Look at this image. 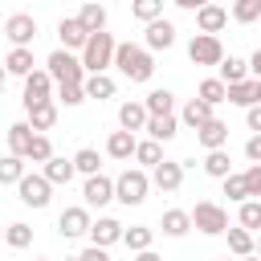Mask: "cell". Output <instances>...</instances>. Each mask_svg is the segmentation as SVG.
I'll return each instance as SVG.
<instances>
[{
  "mask_svg": "<svg viewBox=\"0 0 261 261\" xmlns=\"http://www.w3.org/2000/svg\"><path fill=\"white\" fill-rule=\"evenodd\" d=\"M114 65L126 82H151L155 73V57L147 45H135V41H118V53H114Z\"/></svg>",
  "mask_w": 261,
  "mask_h": 261,
  "instance_id": "cell-1",
  "label": "cell"
},
{
  "mask_svg": "<svg viewBox=\"0 0 261 261\" xmlns=\"http://www.w3.org/2000/svg\"><path fill=\"white\" fill-rule=\"evenodd\" d=\"M45 69L53 73V82L57 86H86V77H90V69L82 65V57H73L69 49H53L49 53V61H45Z\"/></svg>",
  "mask_w": 261,
  "mask_h": 261,
  "instance_id": "cell-2",
  "label": "cell"
},
{
  "mask_svg": "<svg viewBox=\"0 0 261 261\" xmlns=\"http://www.w3.org/2000/svg\"><path fill=\"white\" fill-rule=\"evenodd\" d=\"M151 188H155V184H151V175H147L143 167H126V171L114 179V196H118V204H126V208L143 204Z\"/></svg>",
  "mask_w": 261,
  "mask_h": 261,
  "instance_id": "cell-3",
  "label": "cell"
},
{
  "mask_svg": "<svg viewBox=\"0 0 261 261\" xmlns=\"http://www.w3.org/2000/svg\"><path fill=\"white\" fill-rule=\"evenodd\" d=\"M114 53H118V41H114L110 33H94L90 45L82 49V65H86L90 73H106V69L114 65Z\"/></svg>",
  "mask_w": 261,
  "mask_h": 261,
  "instance_id": "cell-4",
  "label": "cell"
},
{
  "mask_svg": "<svg viewBox=\"0 0 261 261\" xmlns=\"http://www.w3.org/2000/svg\"><path fill=\"white\" fill-rule=\"evenodd\" d=\"M192 224L204 232V237H224L232 224H228V212L216 204V200H196L192 208Z\"/></svg>",
  "mask_w": 261,
  "mask_h": 261,
  "instance_id": "cell-5",
  "label": "cell"
},
{
  "mask_svg": "<svg viewBox=\"0 0 261 261\" xmlns=\"http://www.w3.org/2000/svg\"><path fill=\"white\" fill-rule=\"evenodd\" d=\"M188 61H192V65H216V69H220V61H224V45H220V37H212V33H196V37L188 41Z\"/></svg>",
  "mask_w": 261,
  "mask_h": 261,
  "instance_id": "cell-6",
  "label": "cell"
},
{
  "mask_svg": "<svg viewBox=\"0 0 261 261\" xmlns=\"http://www.w3.org/2000/svg\"><path fill=\"white\" fill-rule=\"evenodd\" d=\"M90 228H94V216H90L86 204H69V208H61V216H57V232H61L65 241L86 237Z\"/></svg>",
  "mask_w": 261,
  "mask_h": 261,
  "instance_id": "cell-7",
  "label": "cell"
},
{
  "mask_svg": "<svg viewBox=\"0 0 261 261\" xmlns=\"http://www.w3.org/2000/svg\"><path fill=\"white\" fill-rule=\"evenodd\" d=\"M4 37L12 41V49H33V37H37V16L33 12H12L4 20Z\"/></svg>",
  "mask_w": 261,
  "mask_h": 261,
  "instance_id": "cell-8",
  "label": "cell"
},
{
  "mask_svg": "<svg viewBox=\"0 0 261 261\" xmlns=\"http://www.w3.org/2000/svg\"><path fill=\"white\" fill-rule=\"evenodd\" d=\"M16 192H20V204H29V208H45L49 196H53V184L45 179V171H29V175L16 184Z\"/></svg>",
  "mask_w": 261,
  "mask_h": 261,
  "instance_id": "cell-9",
  "label": "cell"
},
{
  "mask_svg": "<svg viewBox=\"0 0 261 261\" xmlns=\"http://www.w3.org/2000/svg\"><path fill=\"white\" fill-rule=\"evenodd\" d=\"M90 37H94V33H90L77 16H61V20H57V41H61V49H69V53L77 49V53H82V49L90 45Z\"/></svg>",
  "mask_w": 261,
  "mask_h": 261,
  "instance_id": "cell-10",
  "label": "cell"
},
{
  "mask_svg": "<svg viewBox=\"0 0 261 261\" xmlns=\"http://www.w3.org/2000/svg\"><path fill=\"white\" fill-rule=\"evenodd\" d=\"M175 33H179V29H175L167 16H159V20H151V24L143 29V45H147L151 53H167V49L175 45Z\"/></svg>",
  "mask_w": 261,
  "mask_h": 261,
  "instance_id": "cell-11",
  "label": "cell"
},
{
  "mask_svg": "<svg viewBox=\"0 0 261 261\" xmlns=\"http://www.w3.org/2000/svg\"><path fill=\"white\" fill-rule=\"evenodd\" d=\"M110 200H118V196H114V179H110V175H102V171H98V175H90V179H86V188H82V204H86V208H106Z\"/></svg>",
  "mask_w": 261,
  "mask_h": 261,
  "instance_id": "cell-12",
  "label": "cell"
},
{
  "mask_svg": "<svg viewBox=\"0 0 261 261\" xmlns=\"http://www.w3.org/2000/svg\"><path fill=\"white\" fill-rule=\"evenodd\" d=\"M53 86H57V82H53L49 69H33V73L24 77V110L37 106V102H49V98H53Z\"/></svg>",
  "mask_w": 261,
  "mask_h": 261,
  "instance_id": "cell-13",
  "label": "cell"
},
{
  "mask_svg": "<svg viewBox=\"0 0 261 261\" xmlns=\"http://www.w3.org/2000/svg\"><path fill=\"white\" fill-rule=\"evenodd\" d=\"M184 171H188V167H184V159H163V163L151 171V184H155L159 192H167V196H171V192H179Z\"/></svg>",
  "mask_w": 261,
  "mask_h": 261,
  "instance_id": "cell-14",
  "label": "cell"
},
{
  "mask_svg": "<svg viewBox=\"0 0 261 261\" xmlns=\"http://www.w3.org/2000/svg\"><path fill=\"white\" fill-rule=\"evenodd\" d=\"M122 237H126V228H122L114 216H98V220H94V228H90V245H102V249L118 245Z\"/></svg>",
  "mask_w": 261,
  "mask_h": 261,
  "instance_id": "cell-15",
  "label": "cell"
},
{
  "mask_svg": "<svg viewBox=\"0 0 261 261\" xmlns=\"http://www.w3.org/2000/svg\"><path fill=\"white\" fill-rule=\"evenodd\" d=\"M147 122H151L147 102H122L118 106V126L122 130H147Z\"/></svg>",
  "mask_w": 261,
  "mask_h": 261,
  "instance_id": "cell-16",
  "label": "cell"
},
{
  "mask_svg": "<svg viewBox=\"0 0 261 261\" xmlns=\"http://www.w3.org/2000/svg\"><path fill=\"white\" fill-rule=\"evenodd\" d=\"M196 143H200L204 151H224V143H228V122H220V118L204 122V126L196 130Z\"/></svg>",
  "mask_w": 261,
  "mask_h": 261,
  "instance_id": "cell-17",
  "label": "cell"
},
{
  "mask_svg": "<svg viewBox=\"0 0 261 261\" xmlns=\"http://www.w3.org/2000/svg\"><path fill=\"white\" fill-rule=\"evenodd\" d=\"M33 139H37V130H33L29 122H12V126H8V155H20V159H29V151H33Z\"/></svg>",
  "mask_w": 261,
  "mask_h": 261,
  "instance_id": "cell-18",
  "label": "cell"
},
{
  "mask_svg": "<svg viewBox=\"0 0 261 261\" xmlns=\"http://www.w3.org/2000/svg\"><path fill=\"white\" fill-rule=\"evenodd\" d=\"M135 151H139L135 130H110V139H106V155L110 159H135Z\"/></svg>",
  "mask_w": 261,
  "mask_h": 261,
  "instance_id": "cell-19",
  "label": "cell"
},
{
  "mask_svg": "<svg viewBox=\"0 0 261 261\" xmlns=\"http://www.w3.org/2000/svg\"><path fill=\"white\" fill-rule=\"evenodd\" d=\"M159 228H163V237H188L196 224H192V212H184V208H167V212L159 216Z\"/></svg>",
  "mask_w": 261,
  "mask_h": 261,
  "instance_id": "cell-20",
  "label": "cell"
},
{
  "mask_svg": "<svg viewBox=\"0 0 261 261\" xmlns=\"http://www.w3.org/2000/svg\"><path fill=\"white\" fill-rule=\"evenodd\" d=\"M228 102L232 106H257L261 102V77H245V82H237V86H228Z\"/></svg>",
  "mask_w": 261,
  "mask_h": 261,
  "instance_id": "cell-21",
  "label": "cell"
},
{
  "mask_svg": "<svg viewBox=\"0 0 261 261\" xmlns=\"http://www.w3.org/2000/svg\"><path fill=\"white\" fill-rule=\"evenodd\" d=\"M228 16H232L228 8H220V4H208V8H200V12H196V29H200V33H212V37H216V33H220V29L228 24Z\"/></svg>",
  "mask_w": 261,
  "mask_h": 261,
  "instance_id": "cell-22",
  "label": "cell"
},
{
  "mask_svg": "<svg viewBox=\"0 0 261 261\" xmlns=\"http://www.w3.org/2000/svg\"><path fill=\"white\" fill-rule=\"evenodd\" d=\"M53 122H57V98H49V102H37V106H29V126H33L37 135L53 130Z\"/></svg>",
  "mask_w": 261,
  "mask_h": 261,
  "instance_id": "cell-23",
  "label": "cell"
},
{
  "mask_svg": "<svg viewBox=\"0 0 261 261\" xmlns=\"http://www.w3.org/2000/svg\"><path fill=\"white\" fill-rule=\"evenodd\" d=\"M179 135V118L175 114H151V122H147V139H155V143H171Z\"/></svg>",
  "mask_w": 261,
  "mask_h": 261,
  "instance_id": "cell-24",
  "label": "cell"
},
{
  "mask_svg": "<svg viewBox=\"0 0 261 261\" xmlns=\"http://www.w3.org/2000/svg\"><path fill=\"white\" fill-rule=\"evenodd\" d=\"M41 171H45V179H49L53 188H61V184H69V179L77 175V167H73V159H65V155H53V159H49V163H45Z\"/></svg>",
  "mask_w": 261,
  "mask_h": 261,
  "instance_id": "cell-25",
  "label": "cell"
},
{
  "mask_svg": "<svg viewBox=\"0 0 261 261\" xmlns=\"http://www.w3.org/2000/svg\"><path fill=\"white\" fill-rule=\"evenodd\" d=\"M114 94H118V82H114L110 73H90V77H86V98L106 102V98H114Z\"/></svg>",
  "mask_w": 261,
  "mask_h": 261,
  "instance_id": "cell-26",
  "label": "cell"
},
{
  "mask_svg": "<svg viewBox=\"0 0 261 261\" xmlns=\"http://www.w3.org/2000/svg\"><path fill=\"white\" fill-rule=\"evenodd\" d=\"M212 110H216V106H208V102H204V98H192V102H188V106H184V114H179V118H184V122H188V126H192V130H200V126H204V122H212V118H216V114H212Z\"/></svg>",
  "mask_w": 261,
  "mask_h": 261,
  "instance_id": "cell-27",
  "label": "cell"
},
{
  "mask_svg": "<svg viewBox=\"0 0 261 261\" xmlns=\"http://www.w3.org/2000/svg\"><path fill=\"white\" fill-rule=\"evenodd\" d=\"M224 237H228V253H237V257H253V253H257V237H253L249 228L237 224V228H228Z\"/></svg>",
  "mask_w": 261,
  "mask_h": 261,
  "instance_id": "cell-28",
  "label": "cell"
},
{
  "mask_svg": "<svg viewBox=\"0 0 261 261\" xmlns=\"http://www.w3.org/2000/svg\"><path fill=\"white\" fill-rule=\"evenodd\" d=\"M4 69H8L12 77H29V73H33V49H8Z\"/></svg>",
  "mask_w": 261,
  "mask_h": 261,
  "instance_id": "cell-29",
  "label": "cell"
},
{
  "mask_svg": "<svg viewBox=\"0 0 261 261\" xmlns=\"http://www.w3.org/2000/svg\"><path fill=\"white\" fill-rule=\"evenodd\" d=\"M196 98H204L208 106H220V102H228V82H220V77H204L200 90H196Z\"/></svg>",
  "mask_w": 261,
  "mask_h": 261,
  "instance_id": "cell-30",
  "label": "cell"
},
{
  "mask_svg": "<svg viewBox=\"0 0 261 261\" xmlns=\"http://www.w3.org/2000/svg\"><path fill=\"white\" fill-rule=\"evenodd\" d=\"M135 159H139V167L147 171H155L159 163H163V143H155V139H139V151H135Z\"/></svg>",
  "mask_w": 261,
  "mask_h": 261,
  "instance_id": "cell-31",
  "label": "cell"
},
{
  "mask_svg": "<svg viewBox=\"0 0 261 261\" xmlns=\"http://www.w3.org/2000/svg\"><path fill=\"white\" fill-rule=\"evenodd\" d=\"M204 175H212V179H228V175H232V159H228V151H208V155H204Z\"/></svg>",
  "mask_w": 261,
  "mask_h": 261,
  "instance_id": "cell-32",
  "label": "cell"
},
{
  "mask_svg": "<svg viewBox=\"0 0 261 261\" xmlns=\"http://www.w3.org/2000/svg\"><path fill=\"white\" fill-rule=\"evenodd\" d=\"M151 241H155V228H147V224H130L126 237H122V245H126L130 253H147Z\"/></svg>",
  "mask_w": 261,
  "mask_h": 261,
  "instance_id": "cell-33",
  "label": "cell"
},
{
  "mask_svg": "<svg viewBox=\"0 0 261 261\" xmlns=\"http://www.w3.org/2000/svg\"><path fill=\"white\" fill-rule=\"evenodd\" d=\"M77 20L90 29V33H106V8L98 4V0H90V4H82V12H77Z\"/></svg>",
  "mask_w": 261,
  "mask_h": 261,
  "instance_id": "cell-34",
  "label": "cell"
},
{
  "mask_svg": "<svg viewBox=\"0 0 261 261\" xmlns=\"http://www.w3.org/2000/svg\"><path fill=\"white\" fill-rule=\"evenodd\" d=\"M245 77H253L249 73V61H241V57H224L220 61V82H228V86H237V82H245Z\"/></svg>",
  "mask_w": 261,
  "mask_h": 261,
  "instance_id": "cell-35",
  "label": "cell"
},
{
  "mask_svg": "<svg viewBox=\"0 0 261 261\" xmlns=\"http://www.w3.org/2000/svg\"><path fill=\"white\" fill-rule=\"evenodd\" d=\"M224 196H228L232 204H245V200H253V192H249V175H245V171H232V175L224 179Z\"/></svg>",
  "mask_w": 261,
  "mask_h": 261,
  "instance_id": "cell-36",
  "label": "cell"
},
{
  "mask_svg": "<svg viewBox=\"0 0 261 261\" xmlns=\"http://www.w3.org/2000/svg\"><path fill=\"white\" fill-rule=\"evenodd\" d=\"M232 20L237 24H261V0H232Z\"/></svg>",
  "mask_w": 261,
  "mask_h": 261,
  "instance_id": "cell-37",
  "label": "cell"
},
{
  "mask_svg": "<svg viewBox=\"0 0 261 261\" xmlns=\"http://www.w3.org/2000/svg\"><path fill=\"white\" fill-rule=\"evenodd\" d=\"M143 102H147L151 114H175V94H171V90H151Z\"/></svg>",
  "mask_w": 261,
  "mask_h": 261,
  "instance_id": "cell-38",
  "label": "cell"
},
{
  "mask_svg": "<svg viewBox=\"0 0 261 261\" xmlns=\"http://www.w3.org/2000/svg\"><path fill=\"white\" fill-rule=\"evenodd\" d=\"M130 16L143 20V24H151V20L163 16V0H130Z\"/></svg>",
  "mask_w": 261,
  "mask_h": 261,
  "instance_id": "cell-39",
  "label": "cell"
},
{
  "mask_svg": "<svg viewBox=\"0 0 261 261\" xmlns=\"http://www.w3.org/2000/svg\"><path fill=\"white\" fill-rule=\"evenodd\" d=\"M73 167H77V171L90 179V175H98V167H102V155H98L94 147H82V151L73 155Z\"/></svg>",
  "mask_w": 261,
  "mask_h": 261,
  "instance_id": "cell-40",
  "label": "cell"
},
{
  "mask_svg": "<svg viewBox=\"0 0 261 261\" xmlns=\"http://www.w3.org/2000/svg\"><path fill=\"white\" fill-rule=\"evenodd\" d=\"M24 175H29V171H24V159H20V155H8V159L0 163V184H12V188H16Z\"/></svg>",
  "mask_w": 261,
  "mask_h": 261,
  "instance_id": "cell-41",
  "label": "cell"
},
{
  "mask_svg": "<svg viewBox=\"0 0 261 261\" xmlns=\"http://www.w3.org/2000/svg\"><path fill=\"white\" fill-rule=\"evenodd\" d=\"M237 220H241V228L261 232V200H245V204H241V212H237Z\"/></svg>",
  "mask_w": 261,
  "mask_h": 261,
  "instance_id": "cell-42",
  "label": "cell"
},
{
  "mask_svg": "<svg viewBox=\"0 0 261 261\" xmlns=\"http://www.w3.org/2000/svg\"><path fill=\"white\" fill-rule=\"evenodd\" d=\"M4 241H8V249H29V245H33V228L20 224V220H12L8 232H4Z\"/></svg>",
  "mask_w": 261,
  "mask_h": 261,
  "instance_id": "cell-43",
  "label": "cell"
},
{
  "mask_svg": "<svg viewBox=\"0 0 261 261\" xmlns=\"http://www.w3.org/2000/svg\"><path fill=\"white\" fill-rule=\"evenodd\" d=\"M86 102V86H57V106H82Z\"/></svg>",
  "mask_w": 261,
  "mask_h": 261,
  "instance_id": "cell-44",
  "label": "cell"
},
{
  "mask_svg": "<svg viewBox=\"0 0 261 261\" xmlns=\"http://www.w3.org/2000/svg\"><path fill=\"white\" fill-rule=\"evenodd\" d=\"M29 159H33V163H41V167L53 159V143H49V135H37V139H33V151H29Z\"/></svg>",
  "mask_w": 261,
  "mask_h": 261,
  "instance_id": "cell-45",
  "label": "cell"
},
{
  "mask_svg": "<svg viewBox=\"0 0 261 261\" xmlns=\"http://www.w3.org/2000/svg\"><path fill=\"white\" fill-rule=\"evenodd\" d=\"M77 257H82V261H110V253H106L102 245H86V249H82Z\"/></svg>",
  "mask_w": 261,
  "mask_h": 261,
  "instance_id": "cell-46",
  "label": "cell"
},
{
  "mask_svg": "<svg viewBox=\"0 0 261 261\" xmlns=\"http://www.w3.org/2000/svg\"><path fill=\"white\" fill-rule=\"evenodd\" d=\"M245 159H249V163H261V135H249V143H245Z\"/></svg>",
  "mask_w": 261,
  "mask_h": 261,
  "instance_id": "cell-47",
  "label": "cell"
},
{
  "mask_svg": "<svg viewBox=\"0 0 261 261\" xmlns=\"http://www.w3.org/2000/svg\"><path fill=\"white\" fill-rule=\"evenodd\" d=\"M245 122H249V130H253V135H261V102L245 110Z\"/></svg>",
  "mask_w": 261,
  "mask_h": 261,
  "instance_id": "cell-48",
  "label": "cell"
},
{
  "mask_svg": "<svg viewBox=\"0 0 261 261\" xmlns=\"http://www.w3.org/2000/svg\"><path fill=\"white\" fill-rule=\"evenodd\" d=\"M245 175H249V192H253V196H261V163H249V171H245Z\"/></svg>",
  "mask_w": 261,
  "mask_h": 261,
  "instance_id": "cell-49",
  "label": "cell"
},
{
  "mask_svg": "<svg viewBox=\"0 0 261 261\" xmlns=\"http://www.w3.org/2000/svg\"><path fill=\"white\" fill-rule=\"evenodd\" d=\"M175 8H184V12H200V8H208L212 0H171Z\"/></svg>",
  "mask_w": 261,
  "mask_h": 261,
  "instance_id": "cell-50",
  "label": "cell"
},
{
  "mask_svg": "<svg viewBox=\"0 0 261 261\" xmlns=\"http://www.w3.org/2000/svg\"><path fill=\"white\" fill-rule=\"evenodd\" d=\"M249 73H253V77H261V45H257V49H253V57H249Z\"/></svg>",
  "mask_w": 261,
  "mask_h": 261,
  "instance_id": "cell-51",
  "label": "cell"
},
{
  "mask_svg": "<svg viewBox=\"0 0 261 261\" xmlns=\"http://www.w3.org/2000/svg\"><path fill=\"white\" fill-rule=\"evenodd\" d=\"M135 261H163V257H159V253H155V249H147V253H139V257H135Z\"/></svg>",
  "mask_w": 261,
  "mask_h": 261,
  "instance_id": "cell-52",
  "label": "cell"
},
{
  "mask_svg": "<svg viewBox=\"0 0 261 261\" xmlns=\"http://www.w3.org/2000/svg\"><path fill=\"white\" fill-rule=\"evenodd\" d=\"M241 261H261V257H257V253H253V257H241Z\"/></svg>",
  "mask_w": 261,
  "mask_h": 261,
  "instance_id": "cell-53",
  "label": "cell"
},
{
  "mask_svg": "<svg viewBox=\"0 0 261 261\" xmlns=\"http://www.w3.org/2000/svg\"><path fill=\"white\" fill-rule=\"evenodd\" d=\"M257 257H261V237H257Z\"/></svg>",
  "mask_w": 261,
  "mask_h": 261,
  "instance_id": "cell-54",
  "label": "cell"
},
{
  "mask_svg": "<svg viewBox=\"0 0 261 261\" xmlns=\"http://www.w3.org/2000/svg\"><path fill=\"white\" fill-rule=\"evenodd\" d=\"M65 261H82V257H65Z\"/></svg>",
  "mask_w": 261,
  "mask_h": 261,
  "instance_id": "cell-55",
  "label": "cell"
},
{
  "mask_svg": "<svg viewBox=\"0 0 261 261\" xmlns=\"http://www.w3.org/2000/svg\"><path fill=\"white\" fill-rule=\"evenodd\" d=\"M33 261H49V257H33Z\"/></svg>",
  "mask_w": 261,
  "mask_h": 261,
  "instance_id": "cell-56",
  "label": "cell"
},
{
  "mask_svg": "<svg viewBox=\"0 0 261 261\" xmlns=\"http://www.w3.org/2000/svg\"><path fill=\"white\" fill-rule=\"evenodd\" d=\"M216 261H228V257H216Z\"/></svg>",
  "mask_w": 261,
  "mask_h": 261,
  "instance_id": "cell-57",
  "label": "cell"
},
{
  "mask_svg": "<svg viewBox=\"0 0 261 261\" xmlns=\"http://www.w3.org/2000/svg\"><path fill=\"white\" fill-rule=\"evenodd\" d=\"M126 4H130V0H126Z\"/></svg>",
  "mask_w": 261,
  "mask_h": 261,
  "instance_id": "cell-58",
  "label": "cell"
}]
</instances>
